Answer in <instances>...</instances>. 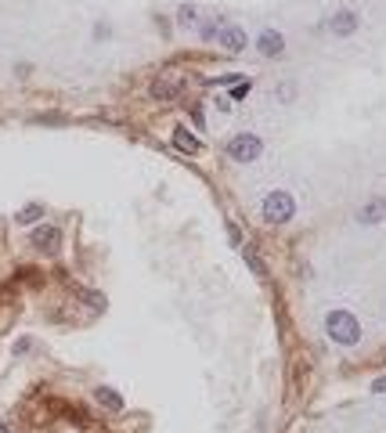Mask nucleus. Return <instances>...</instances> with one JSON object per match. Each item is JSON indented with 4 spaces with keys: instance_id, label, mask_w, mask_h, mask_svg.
Instances as JSON below:
<instances>
[{
    "instance_id": "nucleus-2",
    "label": "nucleus",
    "mask_w": 386,
    "mask_h": 433,
    "mask_svg": "<svg viewBox=\"0 0 386 433\" xmlns=\"http://www.w3.org/2000/svg\"><path fill=\"white\" fill-rule=\"evenodd\" d=\"M260 213H264L267 224H285V221H293V213H296V199L289 195V192H271L264 199Z\"/></svg>"
},
{
    "instance_id": "nucleus-3",
    "label": "nucleus",
    "mask_w": 386,
    "mask_h": 433,
    "mask_svg": "<svg viewBox=\"0 0 386 433\" xmlns=\"http://www.w3.org/2000/svg\"><path fill=\"white\" fill-rule=\"evenodd\" d=\"M260 152H264V141L256 134H235L228 145V156L235 163H253V159H260Z\"/></svg>"
},
{
    "instance_id": "nucleus-6",
    "label": "nucleus",
    "mask_w": 386,
    "mask_h": 433,
    "mask_svg": "<svg viewBox=\"0 0 386 433\" xmlns=\"http://www.w3.org/2000/svg\"><path fill=\"white\" fill-rule=\"evenodd\" d=\"M217 40H220V47H224V51L239 54V51L246 47V29H239V25H220Z\"/></svg>"
},
{
    "instance_id": "nucleus-9",
    "label": "nucleus",
    "mask_w": 386,
    "mask_h": 433,
    "mask_svg": "<svg viewBox=\"0 0 386 433\" xmlns=\"http://www.w3.org/2000/svg\"><path fill=\"white\" fill-rule=\"evenodd\" d=\"M94 397H98V405L109 408V412H119L123 408V397L116 390H109V386H98V390H94Z\"/></svg>"
},
{
    "instance_id": "nucleus-15",
    "label": "nucleus",
    "mask_w": 386,
    "mask_h": 433,
    "mask_svg": "<svg viewBox=\"0 0 386 433\" xmlns=\"http://www.w3.org/2000/svg\"><path fill=\"white\" fill-rule=\"evenodd\" d=\"M372 390H375V394H386V376H382V379H375V383H372Z\"/></svg>"
},
{
    "instance_id": "nucleus-7",
    "label": "nucleus",
    "mask_w": 386,
    "mask_h": 433,
    "mask_svg": "<svg viewBox=\"0 0 386 433\" xmlns=\"http://www.w3.org/2000/svg\"><path fill=\"white\" fill-rule=\"evenodd\" d=\"M354 29H358V15H354L350 8H343V11L332 15V33H336V37H350Z\"/></svg>"
},
{
    "instance_id": "nucleus-16",
    "label": "nucleus",
    "mask_w": 386,
    "mask_h": 433,
    "mask_svg": "<svg viewBox=\"0 0 386 433\" xmlns=\"http://www.w3.org/2000/svg\"><path fill=\"white\" fill-rule=\"evenodd\" d=\"M0 433H11V429H8V422H4V419H0Z\"/></svg>"
},
{
    "instance_id": "nucleus-1",
    "label": "nucleus",
    "mask_w": 386,
    "mask_h": 433,
    "mask_svg": "<svg viewBox=\"0 0 386 433\" xmlns=\"http://www.w3.org/2000/svg\"><path fill=\"white\" fill-rule=\"evenodd\" d=\"M325 332H329L332 343L354 347V343L361 339V322L354 318L350 311H329V315H325Z\"/></svg>"
},
{
    "instance_id": "nucleus-4",
    "label": "nucleus",
    "mask_w": 386,
    "mask_h": 433,
    "mask_svg": "<svg viewBox=\"0 0 386 433\" xmlns=\"http://www.w3.org/2000/svg\"><path fill=\"white\" fill-rule=\"evenodd\" d=\"M29 242H33L40 253H54L58 245H61V231H58V228H51V224H40V228L29 231Z\"/></svg>"
},
{
    "instance_id": "nucleus-11",
    "label": "nucleus",
    "mask_w": 386,
    "mask_h": 433,
    "mask_svg": "<svg viewBox=\"0 0 386 433\" xmlns=\"http://www.w3.org/2000/svg\"><path fill=\"white\" fill-rule=\"evenodd\" d=\"M195 18H199V8H195V4H181V8H177L181 29H191V25H195Z\"/></svg>"
},
{
    "instance_id": "nucleus-5",
    "label": "nucleus",
    "mask_w": 386,
    "mask_h": 433,
    "mask_svg": "<svg viewBox=\"0 0 386 433\" xmlns=\"http://www.w3.org/2000/svg\"><path fill=\"white\" fill-rule=\"evenodd\" d=\"M256 51H260L264 58H282V51H285V40H282V33H278V29H264V33L256 37Z\"/></svg>"
},
{
    "instance_id": "nucleus-8",
    "label": "nucleus",
    "mask_w": 386,
    "mask_h": 433,
    "mask_svg": "<svg viewBox=\"0 0 386 433\" xmlns=\"http://www.w3.org/2000/svg\"><path fill=\"white\" fill-rule=\"evenodd\" d=\"M174 145H177L181 152H188V156H195V152L203 148V145H199V138H191L184 127H174Z\"/></svg>"
},
{
    "instance_id": "nucleus-14",
    "label": "nucleus",
    "mask_w": 386,
    "mask_h": 433,
    "mask_svg": "<svg viewBox=\"0 0 386 433\" xmlns=\"http://www.w3.org/2000/svg\"><path fill=\"white\" fill-rule=\"evenodd\" d=\"M249 94V80H239V87L231 90V98H246Z\"/></svg>"
},
{
    "instance_id": "nucleus-12",
    "label": "nucleus",
    "mask_w": 386,
    "mask_h": 433,
    "mask_svg": "<svg viewBox=\"0 0 386 433\" xmlns=\"http://www.w3.org/2000/svg\"><path fill=\"white\" fill-rule=\"evenodd\" d=\"M40 213H44V206H25V209H18L15 221H18V224H29V221H37Z\"/></svg>"
},
{
    "instance_id": "nucleus-13",
    "label": "nucleus",
    "mask_w": 386,
    "mask_h": 433,
    "mask_svg": "<svg viewBox=\"0 0 386 433\" xmlns=\"http://www.w3.org/2000/svg\"><path fill=\"white\" fill-rule=\"evenodd\" d=\"M246 260H249V267H253V271H256V274H260V278H264V274H267V271H264V264H260V257H256V253H253V250H249V253H246Z\"/></svg>"
},
{
    "instance_id": "nucleus-10",
    "label": "nucleus",
    "mask_w": 386,
    "mask_h": 433,
    "mask_svg": "<svg viewBox=\"0 0 386 433\" xmlns=\"http://www.w3.org/2000/svg\"><path fill=\"white\" fill-rule=\"evenodd\" d=\"M382 216H386V202L382 199H375L372 206H361V213H358V221H382Z\"/></svg>"
}]
</instances>
